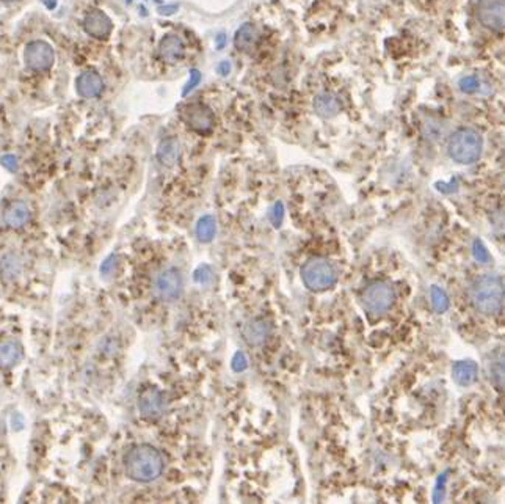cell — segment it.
<instances>
[{
	"label": "cell",
	"mask_w": 505,
	"mask_h": 504,
	"mask_svg": "<svg viewBox=\"0 0 505 504\" xmlns=\"http://www.w3.org/2000/svg\"><path fill=\"white\" fill-rule=\"evenodd\" d=\"M126 473L137 482H151L164 471V457L151 444H138L132 448L125 460Z\"/></svg>",
	"instance_id": "6da1fadb"
},
{
	"label": "cell",
	"mask_w": 505,
	"mask_h": 504,
	"mask_svg": "<svg viewBox=\"0 0 505 504\" xmlns=\"http://www.w3.org/2000/svg\"><path fill=\"white\" fill-rule=\"evenodd\" d=\"M505 300V286L501 278L493 273L483 275L469 288V302L479 313L491 316L502 308Z\"/></svg>",
	"instance_id": "7a4b0ae2"
},
{
	"label": "cell",
	"mask_w": 505,
	"mask_h": 504,
	"mask_svg": "<svg viewBox=\"0 0 505 504\" xmlns=\"http://www.w3.org/2000/svg\"><path fill=\"white\" fill-rule=\"evenodd\" d=\"M448 151L450 159L456 164L471 165L480 159L483 151V138L476 129L461 127L455 131L449 138Z\"/></svg>",
	"instance_id": "3957f363"
},
{
	"label": "cell",
	"mask_w": 505,
	"mask_h": 504,
	"mask_svg": "<svg viewBox=\"0 0 505 504\" xmlns=\"http://www.w3.org/2000/svg\"><path fill=\"white\" fill-rule=\"evenodd\" d=\"M336 269L328 260L311 258L302 267V278L311 291H326L336 283Z\"/></svg>",
	"instance_id": "277c9868"
},
{
	"label": "cell",
	"mask_w": 505,
	"mask_h": 504,
	"mask_svg": "<svg viewBox=\"0 0 505 504\" xmlns=\"http://www.w3.org/2000/svg\"><path fill=\"white\" fill-rule=\"evenodd\" d=\"M363 305L369 313L375 316L385 314L396 300V292L389 283L374 281L363 291Z\"/></svg>",
	"instance_id": "5b68a950"
},
{
	"label": "cell",
	"mask_w": 505,
	"mask_h": 504,
	"mask_svg": "<svg viewBox=\"0 0 505 504\" xmlns=\"http://www.w3.org/2000/svg\"><path fill=\"white\" fill-rule=\"evenodd\" d=\"M479 23L488 30H505V0H479L476 7Z\"/></svg>",
	"instance_id": "8992f818"
},
{
	"label": "cell",
	"mask_w": 505,
	"mask_h": 504,
	"mask_svg": "<svg viewBox=\"0 0 505 504\" xmlns=\"http://www.w3.org/2000/svg\"><path fill=\"white\" fill-rule=\"evenodd\" d=\"M181 116L185 125L198 134H209L215 125L212 110L201 103H192L181 107Z\"/></svg>",
	"instance_id": "52a82bcc"
},
{
	"label": "cell",
	"mask_w": 505,
	"mask_h": 504,
	"mask_svg": "<svg viewBox=\"0 0 505 504\" xmlns=\"http://www.w3.org/2000/svg\"><path fill=\"white\" fill-rule=\"evenodd\" d=\"M25 65L34 71H46L53 65L55 53L52 46L46 41H31L25 46L24 52Z\"/></svg>",
	"instance_id": "ba28073f"
},
{
	"label": "cell",
	"mask_w": 505,
	"mask_h": 504,
	"mask_svg": "<svg viewBox=\"0 0 505 504\" xmlns=\"http://www.w3.org/2000/svg\"><path fill=\"white\" fill-rule=\"evenodd\" d=\"M182 286H184L182 285V275L174 267L160 272L157 280H155V291H157L159 297L166 300V302H171V300L179 297Z\"/></svg>",
	"instance_id": "9c48e42d"
},
{
	"label": "cell",
	"mask_w": 505,
	"mask_h": 504,
	"mask_svg": "<svg viewBox=\"0 0 505 504\" xmlns=\"http://www.w3.org/2000/svg\"><path fill=\"white\" fill-rule=\"evenodd\" d=\"M164 398L160 391L155 388H146L142 391L138 398V410L146 420H159L164 415Z\"/></svg>",
	"instance_id": "30bf717a"
},
{
	"label": "cell",
	"mask_w": 505,
	"mask_h": 504,
	"mask_svg": "<svg viewBox=\"0 0 505 504\" xmlns=\"http://www.w3.org/2000/svg\"><path fill=\"white\" fill-rule=\"evenodd\" d=\"M112 21L109 16L101 10H91L87 13L83 19V29L88 35L94 36V38H107L112 34Z\"/></svg>",
	"instance_id": "8fae6325"
},
{
	"label": "cell",
	"mask_w": 505,
	"mask_h": 504,
	"mask_svg": "<svg viewBox=\"0 0 505 504\" xmlns=\"http://www.w3.org/2000/svg\"><path fill=\"white\" fill-rule=\"evenodd\" d=\"M184 42L176 35H166L159 45V57L165 63H176L184 57Z\"/></svg>",
	"instance_id": "7c38bea8"
},
{
	"label": "cell",
	"mask_w": 505,
	"mask_h": 504,
	"mask_svg": "<svg viewBox=\"0 0 505 504\" xmlns=\"http://www.w3.org/2000/svg\"><path fill=\"white\" fill-rule=\"evenodd\" d=\"M76 88L77 93L82 96V98H96V96L101 94L102 88H104V82L98 73L94 71H87L83 74H80L76 80Z\"/></svg>",
	"instance_id": "4fadbf2b"
},
{
	"label": "cell",
	"mask_w": 505,
	"mask_h": 504,
	"mask_svg": "<svg viewBox=\"0 0 505 504\" xmlns=\"http://www.w3.org/2000/svg\"><path fill=\"white\" fill-rule=\"evenodd\" d=\"M30 217V207L25 201H14L5 211V222L12 228H23L24 225L29 223Z\"/></svg>",
	"instance_id": "5bb4252c"
},
{
	"label": "cell",
	"mask_w": 505,
	"mask_h": 504,
	"mask_svg": "<svg viewBox=\"0 0 505 504\" xmlns=\"http://www.w3.org/2000/svg\"><path fill=\"white\" fill-rule=\"evenodd\" d=\"M314 109L322 118H333L341 112V103L335 94L322 93L314 99Z\"/></svg>",
	"instance_id": "9a60e30c"
},
{
	"label": "cell",
	"mask_w": 505,
	"mask_h": 504,
	"mask_svg": "<svg viewBox=\"0 0 505 504\" xmlns=\"http://www.w3.org/2000/svg\"><path fill=\"white\" fill-rule=\"evenodd\" d=\"M452 377L461 387H469L477 379V364L474 362H458L452 368Z\"/></svg>",
	"instance_id": "2e32d148"
},
{
	"label": "cell",
	"mask_w": 505,
	"mask_h": 504,
	"mask_svg": "<svg viewBox=\"0 0 505 504\" xmlns=\"http://www.w3.org/2000/svg\"><path fill=\"white\" fill-rule=\"evenodd\" d=\"M181 154V147L179 142L176 138H166L157 149V159L160 160V164L165 165V167H173V165L177 162Z\"/></svg>",
	"instance_id": "e0dca14e"
},
{
	"label": "cell",
	"mask_w": 505,
	"mask_h": 504,
	"mask_svg": "<svg viewBox=\"0 0 505 504\" xmlns=\"http://www.w3.org/2000/svg\"><path fill=\"white\" fill-rule=\"evenodd\" d=\"M268 331H270V327L262 319H255L251 320L245 325L244 329V336L245 340L250 342V344H261L264 342L268 336Z\"/></svg>",
	"instance_id": "ac0fdd59"
},
{
	"label": "cell",
	"mask_w": 505,
	"mask_h": 504,
	"mask_svg": "<svg viewBox=\"0 0 505 504\" xmlns=\"http://www.w3.org/2000/svg\"><path fill=\"white\" fill-rule=\"evenodd\" d=\"M23 357V349L16 341L0 342V368H12Z\"/></svg>",
	"instance_id": "d6986e66"
},
{
	"label": "cell",
	"mask_w": 505,
	"mask_h": 504,
	"mask_svg": "<svg viewBox=\"0 0 505 504\" xmlns=\"http://www.w3.org/2000/svg\"><path fill=\"white\" fill-rule=\"evenodd\" d=\"M257 30L251 24H244L234 36V45L239 51H250L256 45Z\"/></svg>",
	"instance_id": "ffe728a7"
},
{
	"label": "cell",
	"mask_w": 505,
	"mask_h": 504,
	"mask_svg": "<svg viewBox=\"0 0 505 504\" xmlns=\"http://www.w3.org/2000/svg\"><path fill=\"white\" fill-rule=\"evenodd\" d=\"M21 269H23V264H21V260L18 256L7 255L0 261V273H2L5 280H14V278H18Z\"/></svg>",
	"instance_id": "44dd1931"
},
{
	"label": "cell",
	"mask_w": 505,
	"mask_h": 504,
	"mask_svg": "<svg viewBox=\"0 0 505 504\" xmlns=\"http://www.w3.org/2000/svg\"><path fill=\"white\" fill-rule=\"evenodd\" d=\"M491 379L496 387L505 390V355H501L493 363Z\"/></svg>",
	"instance_id": "7402d4cb"
},
{
	"label": "cell",
	"mask_w": 505,
	"mask_h": 504,
	"mask_svg": "<svg viewBox=\"0 0 505 504\" xmlns=\"http://www.w3.org/2000/svg\"><path fill=\"white\" fill-rule=\"evenodd\" d=\"M430 296H432L433 308L437 310L438 313H444V311L449 308V299H448V296H445V292L441 291L439 288H432V292H430Z\"/></svg>",
	"instance_id": "603a6c76"
},
{
	"label": "cell",
	"mask_w": 505,
	"mask_h": 504,
	"mask_svg": "<svg viewBox=\"0 0 505 504\" xmlns=\"http://www.w3.org/2000/svg\"><path fill=\"white\" fill-rule=\"evenodd\" d=\"M215 233V225L211 217H204L198 225V236L201 239H211Z\"/></svg>",
	"instance_id": "cb8c5ba5"
},
{
	"label": "cell",
	"mask_w": 505,
	"mask_h": 504,
	"mask_svg": "<svg viewBox=\"0 0 505 504\" xmlns=\"http://www.w3.org/2000/svg\"><path fill=\"white\" fill-rule=\"evenodd\" d=\"M477 87H479V80H477L476 77H465L460 80V88L463 91H467V93H472V91H476Z\"/></svg>",
	"instance_id": "d4e9b609"
},
{
	"label": "cell",
	"mask_w": 505,
	"mask_h": 504,
	"mask_svg": "<svg viewBox=\"0 0 505 504\" xmlns=\"http://www.w3.org/2000/svg\"><path fill=\"white\" fill-rule=\"evenodd\" d=\"M200 80H201V74H200V71H196V69H193V71L190 73V79H189V82H187L184 91H182V94H184V96H185V94H189V91H192L193 88H195L196 85L200 84Z\"/></svg>",
	"instance_id": "484cf974"
},
{
	"label": "cell",
	"mask_w": 505,
	"mask_h": 504,
	"mask_svg": "<svg viewBox=\"0 0 505 504\" xmlns=\"http://www.w3.org/2000/svg\"><path fill=\"white\" fill-rule=\"evenodd\" d=\"M474 256L476 260L479 262H487L488 258H490V255H488V251L485 250V247H483L479 240H476L474 242Z\"/></svg>",
	"instance_id": "4316f807"
},
{
	"label": "cell",
	"mask_w": 505,
	"mask_h": 504,
	"mask_svg": "<svg viewBox=\"0 0 505 504\" xmlns=\"http://www.w3.org/2000/svg\"><path fill=\"white\" fill-rule=\"evenodd\" d=\"M217 69H218V73L222 74V76H226V74L231 71V65L228 62H223V63H220Z\"/></svg>",
	"instance_id": "83f0119b"
},
{
	"label": "cell",
	"mask_w": 505,
	"mask_h": 504,
	"mask_svg": "<svg viewBox=\"0 0 505 504\" xmlns=\"http://www.w3.org/2000/svg\"><path fill=\"white\" fill-rule=\"evenodd\" d=\"M176 12V7H166V8H162V12H160V13H162V14H171V13H174Z\"/></svg>",
	"instance_id": "f1b7e54d"
},
{
	"label": "cell",
	"mask_w": 505,
	"mask_h": 504,
	"mask_svg": "<svg viewBox=\"0 0 505 504\" xmlns=\"http://www.w3.org/2000/svg\"><path fill=\"white\" fill-rule=\"evenodd\" d=\"M223 42H224L223 35H220V36H218V47H222V46H223Z\"/></svg>",
	"instance_id": "f546056e"
},
{
	"label": "cell",
	"mask_w": 505,
	"mask_h": 504,
	"mask_svg": "<svg viewBox=\"0 0 505 504\" xmlns=\"http://www.w3.org/2000/svg\"><path fill=\"white\" fill-rule=\"evenodd\" d=\"M5 2H13V0H5Z\"/></svg>",
	"instance_id": "4dcf8cb0"
}]
</instances>
